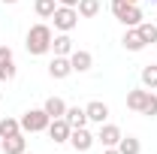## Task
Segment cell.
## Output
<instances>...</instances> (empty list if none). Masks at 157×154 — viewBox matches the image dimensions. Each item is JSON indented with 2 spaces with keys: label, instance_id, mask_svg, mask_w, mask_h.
Returning a JSON list of instances; mask_svg holds the SVG:
<instances>
[{
  "label": "cell",
  "instance_id": "obj_1",
  "mask_svg": "<svg viewBox=\"0 0 157 154\" xmlns=\"http://www.w3.org/2000/svg\"><path fill=\"white\" fill-rule=\"evenodd\" d=\"M52 39H55V33H52V27L48 24H33L30 30H27V37H24V48H27V55H48L52 52Z\"/></svg>",
  "mask_w": 157,
  "mask_h": 154
},
{
  "label": "cell",
  "instance_id": "obj_2",
  "mask_svg": "<svg viewBox=\"0 0 157 154\" xmlns=\"http://www.w3.org/2000/svg\"><path fill=\"white\" fill-rule=\"evenodd\" d=\"M48 124H52V118L45 109H27L21 115V133H42V130H48Z\"/></svg>",
  "mask_w": 157,
  "mask_h": 154
},
{
  "label": "cell",
  "instance_id": "obj_3",
  "mask_svg": "<svg viewBox=\"0 0 157 154\" xmlns=\"http://www.w3.org/2000/svg\"><path fill=\"white\" fill-rule=\"evenodd\" d=\"M52 21H55V30L70 33V30L78 24V9H76V6H58L55 15H52Z\"/></svg>",
  "mask_w": 157,
  "mask_h": 154
},
{
  "label": "cell",
  "instance_id": "obj_4",
  "mask_svg": "<svg viewBox=\"0 0 157 154\" xmlns=\"http://www.w3.org/2000/svg\"><path fill=\"white\" fill-rule=\"evenodd\" d=\"M94 142H97V136L91 133L88 127H73V133H70V145H73V151L85 154V151H91Z\"/></svg>",
  "mask_w": 157,
  "mask_h": 154
},
{
  "label": "cell",
  "instance_id": "obj_5",
  "mask_svg": "<svg viewBox=\"0 0 157 154\" xmlns=\"http://www.w3.org/2000/svg\"><path fill=\"white\" fill-rule=\"evenodd\" d=\"M15 79V55L9 45H0V82H12Z\"/></svg>",
  "mask_w": 157,
  "mask_h": 154
},
{
  "label": "cell",
  "instance_id": "obj_6",
  "mask_svg": "<svg viewBox=\"0 0 157 154\" xmlns=\"http://www.w3.org/2000/svg\"><path fill=\"white\" fill-rule=\"evenodd\" d=\"M70 133H73V127L67 124V118H52V124H48V136H52L55 145L70 142Z\"/></svg>",
  "mask_w": 157,
  "mask_h": 154
},
{
  "label": "cell",
  "instance_id": "obj_7",
  "mask_svg": "<svg viewBox=\"0 0 157 154\" xmlns=\"http://www.w3.org/2000/svg\"><path fill=\"white\" fill-rule=\"evenodd\" d=\"M70 64H73V73H88V70L94 67V55H91V52H85V48H73Z\"/></svg>",
  "mask_w": 157,
  "mask_h": 154
},
{
  "label": "cell",
  "instance_id": "obj_8",
  "mask_svg": "<svg viewBox=\"0 0 157 154\" xmlns=\"http://www.w3.org/2000/svg\"><path fill=\"white\" fill-rule=\"evenodd\" d=\"M97 142H103V148H118V142H121V130H118L115 124H100Z\"/></svg>",
  "mask_w": 157,
  "mask_h": 154
},
{
  "label": "cell",
  "instance_id": "obj_9",
  "mask_svg": "<svg viewBox=\"0 0 157 154\" xmlns=\"http://www.w3.org/2000/svg\"><path fill=\"white\" fill-rule=\"evenodd\" d=\"M85 115H88V121H94V124H106V118H109V106L100 103V100H94V103L85 106Z\"/></svg>",
  "mask_w": 157,
  "mask_h": 154
},
{
  "label": "cell",
  "instance_id": "obj_10",
  "mask_svg": "<svg viewBox=\"0 0 157 154\" xmlns=\"http://www.w3.org/2000/svg\"><path fill=\"white\" fill-rule=\"evenodd\" d=\"M73 73V64H70V58H60V55H55V60L48 64V76L52 79H67Z\"/></svg>",
  "mask_w": 157,
  "mask_h": 154
},
{
  "label": "cell",
  "instance_id": "obj_11",
  "mask_svg": "<svg viewBox=\"0 0 157 154\" xmlns=\"http://www.w3.org/2000/svg\"><path fill=\"white\" fill-rule=\"evenodd\" d=\"M121 45H124L127 52H142V48H145V39L139 37L136 27H127V33L121 37Z\"/></svg>",
  "mask_w": 157,
  "mask_h": 154
},
{
  "label": "cell",
  "instance_id": "obj_12",
  "mask_svg": "<svg viewBox=\"0 0 157 154\" xmlns=\"http://www.w3.org/2000/svg\"><path fill=\"white\" fill-rule=\"evenodd\" d=\"M24 151H27L24 133H15V136H9V139H3V154H24Z\"/></svg>",
  "mask_w": 157,
  "mask_h": 154
},
{
  "label": "cell",
  "instance_id": "obj_13",
  "mask_svg": "<svg viewBox=\"0 0 157 154\" xmlns=\"http://www.w3.org/2000/svg\"><path fill=\"white\" fill-rule=\"evenodd\" d=\"M52 52L60 55V58H70L73 55V39H70V33H58V37L52 39Z\"/></svg>",
  "mask_w": 157,
  "mask_h": 154
},
{
  "label": "cell",
  "instance_id": "obj_14",
  "mask_svg": "<svg viewBox=\"0 0 157 154\" xmlns=\"http://www.w3.org/2000/svg\"><path fill=\"white\" fill-rule=\"evenodd\" d=\"M145 100H148V91H145V88H133V91L127 94V109H130V112H142Z\"/></svg>",
  "mask_w": 157,
  "mask_h": 154
},
{
  "label": "cell",
  "instance_id": "obj_15",
  "mask_svg": "<svg viewBox=\"0 0 157 154\" xmlns=\"http://www.w3.org/2000/svg\"><path fill=\"white\" fill-rule=\"evenodd\" d=\"M118 21H121L124 27H139V24H142L145 18H142V9H139L136 3H130V6H127V12H124V15H121Z\"/></svg>",
  "mask_w": 157,
  "mask_h": 154
},
{
  "label": "cell",
  "instance_id": "obj_16",
  "mask_svg": "<svg viewBox=\"0 0 157 154\" xmlns=\"http://www.w3.org/2000/svg\"><path fill=\"white\" fill-rule=\"evenodd\" d=\"M42 109L48 112V118H63L67 115V103H63L60 97H48V100L42 103Z\"/></svg>",
  "mask_w": 157,
  "mask_h": 154
},
{
  "label": "cell",
  "instance_id": "obj_17",
  "mask_svg": "<svg viewBox=\"0 0 157 154\" xmlns=\"http://www.w3.org/2000/svg\"><path fill=\"white\" fill-rule=\"evenodd\" d=\"M67 124L70 127H85L88 124V115H85V109H78V106H67Z\"/></svg>",
  "mask_w": 157,
  "mask_h": 154
},
{
  "label": "cell",
  "instance_id": "obj_18",
  "mask_svg": "<svg viewBox=\"0 0 157 154\" xmlns=\"http://www.w3.org/2000/svg\"><path fill=\"white\" fill-rule=\"evenodd\" d=\"M118 151H121V154H139V151H142V142H139L136 136H121Z\"/></svg>",
  "mask_w": 157,
  "mask_h": 154
},
{
  "label": "cell",
  "instance_id": "obj_19",
  "mask_svg": "<svg viewBox=\"0 0 157 154\" xmlns=\"http://www.w3.org/2000/svg\"><path fill=\"white\" fill-rule=\"evenodd\" d=\"M78 18H94L100 12V0H78Z\"/></svg>",
  "mask_w": 157,
  "mask_h": 154
},
{
  "label": "cell",
  "instance_id": "obj_20",
  "mask_svg": "<svg viewBox=\"0 0 157 154\" xmlns=\"http://www.w3.org/2000/svg\"><path fill=\"white\" fill-rule=\"evenodd\" d=\"M55 9H58V0H36L33 3V12H36L39 18H52Z\"/></svg>",
  "mask_w": 157,
  "mask_h": 154
},
{
  "label": "cell",
  "instance_id": "obj_21",
  "mask_svg": "<svg viewBox=\"0 0 157 154\" xmlns=\"http://www.w3.org/2000/svg\"><path fill=\"white\" fill-rule=\"evenodd\" d=\"M21 133V121H15V118H3L0 121V139H9V136Z\"/></svg>",
  "mask_w": 157,
  "mask_h": 154
},
{
  "label": "cell",
  "instance_id": "obj_22",
  "mask_svg": "<svg viewBox=\"0 0 157 154\" xmlns=\"http://www.w3.org/2000/svg\"><path fill=\"white\" fill-rule=\"evenodd\" d=\"M136 30H139V37L145 39V45H148V42H157V24H151V21H142Z\"/></svg>",
  "mask_w": 157,
  "mask_h": 154
},
{
  "label": "cell",
  "instance_id": "obj_23",
  "mask_svg": "<svg viewBox=\"0 0 157 154\" xmlns=\"http://www.w3.org/2000/svg\"><path fill=\"white\" fill-rule=\"evenodd\" d=\"M142 85L151 88V91L157 88V67H145V70H142Z\"/></svg>",
  "mask_w": 157,
  "mask_h": 154
},
{
  "label": "cell",
  "instance_id": "obj_24",
  "mask_svg": "<svg viewBox=\"0 0 157 154\" xmlns=\"http://www.w3.org/2000/svg\"><path fill=\"white\" fill-rule=\"evenodd\" d=\"M139 115H148V118H154L157 115V97L148 91V100H145V106H142V112Z\"/></svg>",
  "mask_w": 157,
  "mask_h": 154
},
{
  "label": "cell",
  "instance_id": "obj_25",
  "mask_svg": "<svg viewBox=\"0 0 157 154\" xmlns=\"http://www.w3.org/2000/svg\"><path fill=\"white\" fill-rule=\"evenodd\" d=\"M127 6H130L127 0H112V3H109V9H112V15H115V18H121V15L127 12Z\"/></svg>",
  "mask_w": 157,
  "mask_h": 154
},
{
  "label": "cell",
  "instance_id": "obj_26",
  "mask_svg": "<svg viewBox=\"0 0 157 154\" xmlns=\"http://www.w3.org/2000/svg\"><path fill=\"white\" fill-rule=\"evenodd\" d=\"M58 6H78V0H58Z\"/></svg>",
  "mask_w": 157,
  "mask_h": 154
},
{
  "label": "cell",
  "instance_id": "obj_27",
  "mask_svg": "<svg viewBox=\"0 0 157 154\" xmlns=\"http://www.w3.org/2000/svg\"><path fill=\"white\" fill-rule=\"evenodd\" d=\"M103 154H121V151H118V148H106Z\"/></svg>",
  "mask_w": 157,
  "mask_h": 154
},
{
  "label": "cell",
  "instance_id": "obj_28",
  "mask_svg": "<svg viewBox=\"0 0 157 154\" xmlns=\"http://www.w3.org/2000/svg\"><path fill=\"white\" fill-rule=\"evenodd\" d=\"M0 3H9V6H12V3H18V0H0Z\"/></svg>",
  "mask_w": 157,
  "mask_h": 154
},
{
  "label": "cell",
  "instance_id": "obj_29",
  "mask_svg": "<svg viewBox=\"0 0 157 154\" xmlns=\"http://www.w3.org/2000/svg\"><path fill=\"white\" fill-rule=\"evenodd\" d=\"M127 3H136V0H127Z\"/></svg>",
  "mask_w": 157,
  "mask_h": 154
},
{
  "label": "cell",
  "instance_id": "obj_30",
  "mask_svg": "<svg viewBox=\"0 0 157 154\" xmlns=\"http://www.w3.org/2000/svg\"><path fill=\"white\" fill-rule=\"evenodd\" d=\"M151 3H157V0H151Z\"/></svg>",
  "mask_w": 157,
  "mask_h": 154
},
{
  "label": "cell",
  "instance_id": "obj_31",
  "mask_svg": "<svg viewBox=\"0 0 157 154\" xmlns=\"http://www.w3.org/2000/svg\"><path fill=\"white\" fill-rule=\"evenodd\" d=\"M24 154H30V151H24Z\"/></svg>",
  "mask_w": 157,
  "mask_h": 154
}]
</instances>
